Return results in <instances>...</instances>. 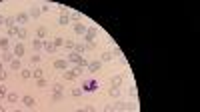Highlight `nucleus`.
<instances>
[{"label":"nucleus","instance_id":"nucleus-25","mask_svg":"<svg viewBox=\"0 0 200 112\" xmlns=\"http://www.w3.org/2000/svg\"><path fill=\"white\" fill-rule=\"evenodd\" d=\"M4 26H8V28H14V26H16V18H14V16L6 18V20H4Z\"/></svg>","mask_w":200,"mask_h":112},{"label":"nucleus","instance_id":"nucleus-5","mask_svg":"<svg viewBox=\"0 0 200 112\" xmlns=\"http://www.w3.org/2000/svg\"><path fill=\"white\" fill-rule=\"evenodd\" d=\"M24 44L22 42H18V44H14V48H12V54H14V58H22L24 56Z\"/></svg>","mask_w":200,"mask_h":112},{"label":"nucleus","instance_id":"nucleus-4","mask_svg":"<svg viewBox=\"0 0 200 112\" xmlns=\"http://www.w3.org/2000/svg\"><path fill=\"white\" fill-rule=\"evenodd\" d=\"M52 66H54L56 70H62V72H64V70H68V62H66V58H58V60H54Z\"/></svg>","mask_w":200,"mask_h":112},{"label":"nucleus","instance_id":"nucleus-43","mask_svg":"<svg viewBox=\"0 0 200 112\" xmlns=\"http://www.w3.org/2000/svg\"><path fill=\"white\" fill-rule=\"evenodd\" d=\"M84 112H96V108L92 104H88V106H84Z\"/></svg>","mask_w":200,"mask_h":112},{"label":"nucleus","instance_id":"nucleus-15","mask_svg":"<svg viewBox=\"0 0 200 112\" xmlns=\"http://www.w3.org/2000/svg\"><path fill=\"white\" fill-rule=\"evenodd\" d=\"M114 110L116 112H126V102H124V100H116V102H114Z\"/></svg>","mask_w":200,"mask_h":112},{"label":"nucleus","instance_id":"nucleus-16","mask_svg":"<svg viewBox=\"0 0 200 112\" xmlns=\"http://www.w3.org/2000/svg\"><path fill=\"white\" fill-rule=\"evenodd\" d=\"M10 68L14 70V72L22 70V62H20V58H14V60H12V62H10Z\"/></svg>","mask_w":200,"mask_h":112},{"label":"nucleus","instance_id":"nucleus-30","mask_svg":"<svg viewBox=\"0 0 200 112\" xmlns=\"http://www.w3.org/2000/svg\"><path fill=\"white\" fill-rule=\"evenodd\" d=\"M74 52H76V54H84L86 52V44H76V46H74Z\"/></svg>","mask_w":200,"mask_h":112},{"label":"nucleus","instance_id":"nucleus-33","mask_svg":"<svg viewBox=\"0 0 200 112\" xmlns=\"http://www.w3.org/2000/svg\"><path fill=\"white\" fill-rule=\"evenodd\" d=\"M74 46H76V42H74V40H64V48L74 50Z\"/></svg>","mask_w":200,"mask_h":112},{"label":"nucleus","instance_id":"nucleus-14","mask_svg":"<svg viewBox=\"0 0 200 112\" xmlns=\"http://www.w3.org/2000/svg\"><path fill=\"white\" fill-rule=\"evenodd\" d=\"M112 58H114V56H112V52H110V50H104V52L100 54V62H110Z\"/></svg>","mask_w":200,"mask_h":112},{"label":"nucleus","instance_id":"nucleus-48","mask_svg":"<svg viewBox=\"0 0 200 112\" xmlns=\"http://www.w3.org/2000/svg\"><path fill=\"white\" fill-rule=\"evenodd\" d=\"M0 112H6V108H4V106H0Z\"/></svg>","mask_w":200,"mask_h":112},{"label":"nucleus","instance_id":"nucleus-38","mask_svg":"<svg viewBox=\"0 0 200 112\" xmlns=\"http://www.w3.org/2000/svg\"><path fill=\"white\" fill-rule=\"evenodd\" d=\"M6 94H8V92H6V86H4V84H0V98H6Z\"/></svg>","mask_w":200,"mask_h":112},{"label":"nucleus","instance_id":"nucleus-40","mask_svg":"<svg viewBox=\"0 0 200 112\" xmlns=\"http://www.w3.org/2000/svg\"><path fill=\"white\" fill-rule=\"evenodd\" d=\"M110 52H112V56H122V50L120 48H112Z\"/></svg>","mask_w":200,"mask_h":112},{"label":"nucleus","instance_id":"nucleus-34","mask_svg":"<svg viewBox=\"0 0 200 112\" xmlns=\"http://www.w3.org/2000/svg\"><path fill=\"white\" fill-rule=\"evenodd\" d=\"M26 36H28V30H26V28H20V30H18V38H20V40H24Z\"/></svg>","mask_w":200,"mask_h":112},{"label":"nucleus","instance_id":"nucleus-37","mask_svg":"<svg viewBox=\"0 0 200 112\" xmlns=\"http://www.w3.org/2000/svg\"><path fill=\"white\" fill-rule=\"evenodd\" d=\"M36 84H38V88H46V86H48V80H44V78H40V80H38Z\"/></svg>","mask_w":200,"mask_h":112},{"label":"nucleus","instance_id":"nucleus-42","mask_svg":"<svg viewBox=\"0 0 200 112\" xmlns=\"http://www.w3.org/2000/svg\"><path fill=\"white\" fill-rule=\"evenodd\" d=\"M130 96L136 98V86H134V84H130Z\"/></svg>","mask_w":200,"mask_h":112},{"label":"nucleus","instance_id":"nucleus-22","mask_svg":"<svg viewBox=\"0 0 200 112\" xmlns=\"http://www.w3.org/2000/svg\"><path fill=\"white\" fill-rule=\"evenodd\" d=\"M8 44H10L8 36H2V38H0V48H2V50H8Z\"/></svg>","mask_w":200,"mask_h":112},{"label":"nucleus","instance_id":"nucleus-29","mask_svg":"<svg viewBox=\"0 0 200 112\" xmlns=\"http://www.w3.org/2000/svg\"><path fill=\"white\" fill-rule=\"evenodd\" d=\"M108 94H110V98H120V88H110Z\"/></svg>","mask_w":200,"mask_h":112},{"label":"nucleus","instance_id":"nucleus-26","mask_svg":"<svg viewBox=\"0 0 200 112\" xmlns=\"http://www.w3.org/2000/svg\"><path fill=\"white\" fill-rule=\"evenodd\" d=\"M18 26H14V28H8V34H6V36H8V38H16V36H18Z\"/></svg>","mask_w":200,"mask_h":112},{"label":"nucleus","instance_id":"nucleus-36","mask_svg":"<svg viewBox=\"0 0 200 112\" xmlns=\"http://www.w3.org/2000/svg\"><path fill=\"white\" fill-rule=\"evenodd\" d=\"M62 98H64V96H62V92H52V100H54V102H60Z\"/></svg>","mask_w":200,"mask_h":112},{"label":"nucleus","instance_id":"nucleus-11","mask_svg":"<svg viewBox=\"0 0 200 112\" xmlns=\"http://www.w3.org/2000/svg\"><path fill=\"white\" fill-rule=\"evenodd\" d=\"M46 36H48V28H46V26H38V28H36V38L44 40Z\"/></svg>","mask_w":200,"mask_h":112},{"label":"nucleus","instance_id":"nucleus-41","mask_svg":"<svg viewBox=\"0 0 200 112\" xmlns=\"http://www.w3.org/2000/svg\"><path fill=\"white\" fill-rule=\"evenodd\" d=\"M104 112H116V110H114V104H106V106H104Z\"/></svg>","mask_w":200,"mask_h":112},{"label":"nucleus","instance_id":"nucleus-19","mask_svg":"<svg viewBox=\"0 0 200 112\" xmlns=\"http://www.w3.org/2000/svg\"><path fill=\"white\" fill-rule=\"evenodd\" d=\"M70 16H68V14H60V18H58V24H60V26H66V24H70Z\"/></svg>","mask_w":200,"mask_h":112},{"label":"nucleus","instance_id":"nucleus-7","mask_svg":"<svg viewBox=\"0 0 200 112\" xmlns=\"http://www.w3.org/2000/svg\"><path fill=\"white\" fill-rule=\"evenodd\" d=\"M102 68V62H100V60H92V62H88V72H98V70Z\"/></svg>","mask_w":200,"mask_h":112},{"label":"nucleus","instance_id":"nucleus-3","mask_svg":"<svg viewBox=\"0 0 200 112\" xmlns=\"http://www.w3.org/2000/svg\"><path fill=\"white\" fill-rule=\"evenodd\" d=\"M124 82V74H114L110 78V88H120Z\"/></svg>","mask_w":200,"mask_h":112},{"label":"nucleus","instance_id":"nucleus-9","mask_svg":"<svg viewBox=\"0 0 200 112\" xmlns=\"http://www.w3.org/2000/svg\"><path fill=\"white\" fill-rule=\"evenodd\" d=\"M14 18H16V24H26L30 16H28V12H18Z\"/></svg>","mask_w":200,"mask_h":112},{"label":"nucleus","instance_id":"nucleus-24","mask_svg":"<svg viewBox=\"0 0 200 112\" xmlns=\"http://www.w3.org/2000/svg\"><path fill=\"white\" fill-rule=\"evenodd\" d=\"M52 92H64V82H54L52 84Z\"/></svg>","mask_w":200,"mask_h":112},{"label":"nucleus","instance_id":"nucleus-46","mask_svg":"<svg viewBox=\"0 0 200 112\" xmlns=\"http://www.w3.org/2000/svg\"><path fill=\"white\" fill-rule=\"evenodd\" d=\"M4 20H6V16H2V14H0V26L4 24Z\"/></svg>","mask_w":200,"mask_h":112},{"label":"nucleus","instance_id":"nucleus-44","mask_svg":"<svg viewBox=\"0 0 200 112\" xmlns=\"http://www.w3.org/2000/svg\"><path fill=\"white\" fill-rule=\"evenodd\" d=\"M6 78H8V72H6V70H2V72H0V80H2V82H4Z\"/></svg>","mask_w":200,"mask_h":112},{"label":"nucleus","instance_id":"nucleus-50","mask_svg":"<svg viewBox=\"0 0 200 112\" xmlns=\"http://www.w3.org/2000/svg\"><path fill=\"white\" fill-rule=\"evenodd\" d=\"M14 112H22V110H18V108H16V110H14Z\"/></svg>","mask_w":200,"mask_h":112},{"label":"nucleus","instance_id":"nucleus-12","mask_svg":"<svg viewBox=\"0 0 200 112\" xmlns=\"http://www.w3.org/2000/svg\"><path fill=\"white\" fill-rule=\"evenodd\" d=\"M78 60H80V54H76V52H74V50H70V54H68L66 62H68V64H76Z\"/></svg>","mask_w":200,"mask_h":112},{"label":"nucleus","instance_id":"nucleus-21","mask_svg":"<svg viewBox=\"0 0 200 112\" xmlns=\"http://www.w3.org/2000/svg\"><path fill=\"white\" fill-rule=\"evenodd\" d=\"M40 14H42V10H40L38 6H32V8H30V12H28V16H32V18H38Z\"/></svg>","mask_w":200,"mask_h":112},{"label":"nucleus","instance_id":"nucleus-10","mask_svg":"<svg viewBox=\"0 0 200 112\" xmlns=\"http://www.w3.org/2000/svg\"><path fill=\"white\" fill-rule=\"evenodd\" d=\"M42 50H46L48 54H54V52H58V50H56V46L52 44V40H44V46H42Z\"/></svg>","mask_w":200,"mask_h":112},{"label":"nucleus","instance_id":"nucleus-32","mask_svg":"<svg viewBox=\"0 0 200 112\" xmlns=\"http://www.w3.org/2000/svg\"><path fill=\"white\" fill-rule=\"evenodd\" d=\"M52 44H54V46H56V50H58V48H60V46H62V44H64V38H60V36H56V38L52 40Z\"/></svg>","mask_w":200,"mask_h":112},{"label":"nucleus","instance_id":"nucleus-47","mask_svg":"<svg viewBox=\"0 0 200 112\" xmlns=\"http://www.w3.org/2000/svg\"><path fill=\"white\" fill-rule=\"evenodd\" d=\"M2 70H4V64H2V62H0V72H2Z\"/></svg>","mask_w":200,"mask_h":112},{"label":"nucleus","instance_id":"nucleus-1","mask_svg":"<svg viewBox=\"0 0 200 112\" xmlns=\"http://www.w3.org/2000/svg\"><path fill=\"white\" fill-rule=\"evenodd\" d=\"M88 68V60L84 58V56H80V60H78L76 64H74V74H76V76H82V72H84V70Z\"/></svg>","mask_w":200,"mask_h":112},{"label":"nucleus","instance_id":"nucleus-51","mask_svg":"<svg viewBox=\"0 0 200 112\" xmlns=\"http://www.w3.org/2000/svg\"><path fill=\"white\" fill-rule=\"evenodd\" d=\"M30 112H32V110H30Z\"/></svg>","mask_w":200,"mask_h":112},{"label":"nucleus","instance_id":"nucleus-27","mask_svg":"<svg viewBox=\"0 0 200 112\" xmlns=\"http://www.w3.org/2000/svg\"><path fill=\"white\" fill-rule=\"evenodd\" d=\"M20 76H22L24 80H28V78L32 76V70H28V68H22V70H20Z\"/></svg>","mask_w":200,"mask_h":112},{"label":"nucleus","instance_id":"nucleus-39","mask_svg":"<svg viewBox=\"0 0 200 112\" xmlns=\"http://www.w3.org/2000/svg\"><path fill=\"white\" fill-rule=\"evenodd\" d=\"M96 48V42H86V52L88 50H94Z\"/></svg>","mask_w":200,"mask_h":112},{"label":"nucleus","instance_id":"nucleus-18","mask_svg":"<svg viewBox=\"0 0 200 112\" xmlns=\"http://www.w3.org/2000/svg\"><path fill=\"white\" fill-rule=\"evenodd\" d=\"M76 74H74V70H64V80H68V82H72V80H76Z\"/></svg>","mask_w":200,"mask_h":112},{"label":"nucleus","instance_id":"nucleus-23","mask_svg":"<svg viewBox=\"0 0 200 112\" xmlns=\"http://www.w3.org/2000/svg\"><path fill=\"white\" fill-rule=\"evenodd\" d=\"M42 46H44V40H38V38L32 40V48L34 50H42Z\"/></svg>","mask_w":200,"mask_h":112},{"label":"nucleus","instance_id":"nucleus-17","mask_svg":"<svg viewBox=\"0 0 200 112\" xmlns=\"http://www.w3.org/2000/svg\"><path fill=\"white\" fill-rule=\"evenodd\" d=\"M22 102L26 104L28 108H34V104H36V98H32V96H22Z\"/></svg>","mask_w":200,"mask_h":112},{"label":"nucleus","instance_id":"nucleus-6","mask_svg":"<svg viewBox=\"0 0 200 112\" xmlns=\"http://www.w3.org/2000/svg\"><path fill=\"white\" fill-rule=\"evenodd\" d=\"M14 60V54H12V50H2V58H0V62L4 64V62H12Z\"/></svg>","mask_w":200,"mask_h":112},{"label":"nucleus","instance_id":"nucleus-20","mask_svg":"<svg viewBox=\"0 0 200 112\" xmlns=\"http://www.w3.org/2000/svg\"><path fill=\"white\" fill-rule=\"evenodd\" d=\"M18 94H16V92H8V94H6V100H8V102L10 104H16V102H18Z\"/></svg>","mask_w":200,"mask_h":112},{"label":"nucleus","instance_id":"nucleus-13","mask_svg":"<svg viewBox=\"0 0 200 112\" xmlns=\"http://www.w3.org/2000/svg\"><path fill=\"white\" fill-rule=\"evenodd\" d=\"M86 26L82 24V22H74V32H76V34H86Z\"/></svg>","mask_w":200,"mask_h":112},{"label":"nucleus","instance_id":"nucleus-45","mask_svg":"<svg viewBox=\"0 0 200 112\" xmlns=\"http://www.w3.org/2000/svg\"><path fill=\"white\" fill-rule=\"evenodd\" d=\"M40 10H42V12H48V10H50V6L44 4V6H40Z\"/></svg>","mask_w":200,"mask_h":112},{"label":"nucleus","instance_id":"nucleus-49","mask_svg":"<svg viewBox=\"0 0 200 112\" xmlns=\"http://www.w3.org/2000/svg\"><path fill=\"white\" fill-rule=\"evenodd\" d=\"M76 112H84V108H78V110H76Z\"/></svg>","mask_w":200,"mask_h":112},{"label":"nucleus","instance_id":"nucleus-35","mask_svg":"<svg viewBox=\"0 0 200 112\" xmlns=\"http://www.w3.org/2000/svg\"><path fill=\"white\" fill-rule=\"evenodd\" d=\"M40 54H34V56H30V64H40Z\"/></svg>","mask_w":200,"mask_h":112},{"label":"nucleus","instance_id":"nucleus-31","mask_svg":"<svg viewBox=\"0 0 200 112\" xmlns=\"http://www.w3.org/2000/svg\"><path fill=\"white\" fill-rule=\"evenodd\" d=\"M42 74H44L42 68H34V70H32V76L36 78V80H40V78H42Z\"/></svg>","mask_w":200,"mask_h":112},{"label":"nucleus","instance_id":"nucleus-8","mask_svg":"<svg viewBox=\"0 0 200 112\" xmlns=\"http://www.w3.org/2000/svg\"><path fill=\"white\" fill-rule=\"evenodd\" d=\"M96 36H98L96 28H88V30H86V34H84V40H86V42H94Z\"/></svg>","mask_w":200,"mask_h":112},{"label":"nucleus","instance_id":"nucleus-28","mask_svg":"<svg viewBox=\"0 0 200 112\" xmlns=\"http://www.w3.org/2000/svg\"><path fill=\"white\" fill-rule=\"evenodd\" d=\"M70 94H72V96H74V98H78V96H82V94H84V92H82V88L74 86V88H72V90H70Z\"/></svg>","mask_w":200,"mask_h":112},{"label":"nucleus","instance_id":"nucleus-2","mask_svg":"<svg viewBox=\"0 0 200 112\" xmlns=\"http://www.w3.org/2000/svg\"><path fill=\"white\" fill-rule=\"evenodd\" d=\"M94 90H98V82L96 80H86L82 84V92H94Z\"/></svg>","mask_w":200,"mask_h":112}]
</instances>
